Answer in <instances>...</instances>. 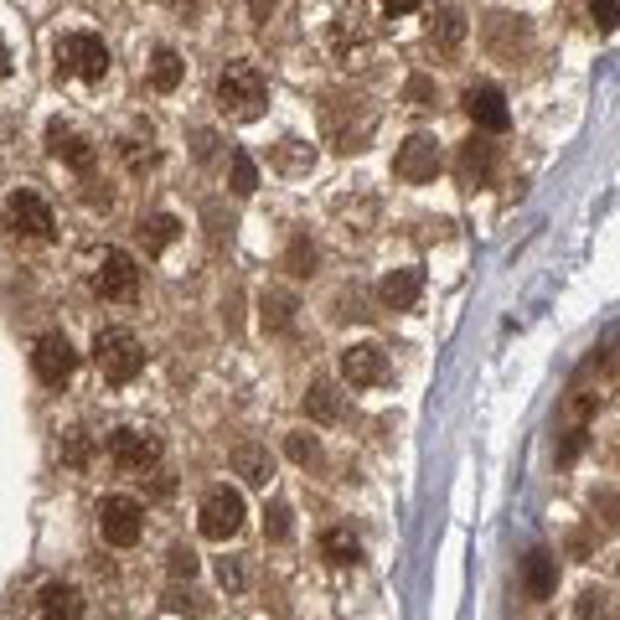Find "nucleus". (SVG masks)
Masks as SVG:
<instances>
[{"label": "nucleus", "mask_w": 620, "mask_h": 620, "mask_svg": "<svg viewBox=\"0 0 620 620\" xmlns=\"http://www.w3.org/2000/svg\"><path fill=\"white\" fill-rule=\"evenodd\" d=\"M295 295H285V290H274V295H264V331H290L295 326Z\"/></svg>", "instance_id": "5701e85b"}, {"label": "nucleus", "mask_w": 620, "mask_h": 620, "mask_svg": "<svg viewBox=\"0 0 620 620\" xmlns=\"http://www.w3.org/2000/svg\"><path fill=\"white\" fill-rule=\"evenodd\" d=\"M176 233H181V223H176L171 212H150L145 223H140V238H145L150 254H166V248L176 243Z\"/></svg>", "instance_id": "6ab92c4d"}, {"label": "nucleus", "mask_w": 620, "mask_h": 620, "mask_svg": "<svg viewBox=\"0 0 620 620\" xmlns=\"http://www.w3.org/2000/svg\"><path fill=\"white\" fill-rule=\"evenodd\" d=\"M589 16H595V26H600V31L620 26V0H589Z\"/></svg>", "instance_id": "c756f323"}, {"label": "nucleus", "mask_w": 620, "mask_h": 620, "mask_svg": "<svg viewBox=\"0 0 620 620\" xmlns=\"http://www.w3.org/2000/svg\"><path fill=\"white\" fill-rule=\"evenodd\" d=\"M233 471H238L248 486H269V476H274V455H269L264 445H254V440H243V445H233Z\"/></svg>", "instance_id": "f3484780"}, {"label": "nucleus", "mask_w": 620, "mask_h": 620, "mask_svg": "<svg viewBox=\"0 0 620 620\" xmlns=\"http://www.w3.org/2000/svg\"><path fill=\"white\" fill-rule=\"evenodd\" d=\"M434 37H440L445 47H455V42L465 37V26H460V16H455V11H440V16H434Z\"/></svg>", "instance_id": "cd10ccee"}, {"label": "nucleus", "mask_w": 620, "mask_h": 620, "mask_svg": "<svg viewBox=\"0 0 620 620\" xmlns=\"http://www.w3.org/2000/svg\"><path fill=\"white\" fill-rule=\"evenodd\" d=\"M62 455H68V465H83V460H88V434L73 429V434H68V450H62Z\"/></svg>", "instance_id": "72a5a7b5"}, {"label": "nucleus", "mask_w": 620, "mask_h": 620, "mask_svg": "<svg viewBox=\"0 0 620 620\" xmlns=\"http://www.w3.org/2000/svg\"><path fill=\"white\" fill-rule=\"evenodd\" d=\"M11 73V52H6V42H0V78Z\"/></svg>", "instance_id": "58836bf2"}, {"label": "nucleus", "mask_w": 620, "mask_h": 620, "mask_svg": "<svg viewBox=\"0 0 620 620\" xmlns=\"http://www.w3.org/2000/svg\"><path fill=\"white\" fill-rule=\"evenodd\" d=\"M321 553L331 558V564H357V558H362V543L347 533V527H331V533H321Z\"/></svg>", "instance_id": "4be33fe9"}, {"label": "nucleus", "mask_w": 620, "mask_h": 620, "mask_svg": "<svg viewBox=\"0 0 620 620\" xmlns=\"http://www.w3.org/2000/svg\"><path fill=\"white\" fill-rule=\"evenodd\" d=\"M305 414L316 419V424H336V419H341V393H336L331 383H310V393H305Z\"/></svg>", "instance_id": "aec40b11"}, {"label": "nucleus", "mask_w": 620, "mask_h": 620, "mask_svg": "<svg viewBox=\"0 0 620 620\" xmlns=\"http://www.w3.org/2000/svg\"><path fill=\"white\" fill-rule=\"evenodd\" d=\"M93 362H99V372L109 383H135L140 367H145V347L135 331L124 326H104L99 336H93Z\"/></svg>", "instance_id": "f03ea898"}, {"label": "nucleus", "mask_w": 620, "mask_h": 620, "mask_svg": "<svg viewBox=\"0 0 620 620\" xmlns=\"http://www.w3.org/2000/svg\"><path fill=\"white\" fill-rule=\"evenodd\" d=\"M290 533H295L290 507H285V502H269V512H264V538H269V543H285Z\"/></svg>", "instance_id": "393cba45"}, {"label": "nucleus", "mask_w": 620, "mask_h": 620, "mask_svg": "<svg viewBox=\"0 0 620 620\" xmlns=\"http://www.w3.org/2000/svg\"><path fill=\"white\" fill-rule=\"evenodd\" d=\"M584 450V429H569V440L558 445V465H574V455Z\"/></svg>", "instance_id": "f704fd0d"}, {"label": "nucleus", "mask_w": 620, "mask_h": 620, "mask_svg": "<svg viewBox=\"0 0 620 620\" xmlns=\"http://www.w3.org/2000/svg\"><path fill=\"white\" fill-rule=\"evenodd\" d=\"M181 73H186V62H181L171 47H155V57H150V83L161 88V93H171V88L181 83Z\"/></svg>", "instance_id": "412c9836"}, {"label": "nucleus", "mask_w": 620, "mask_h": 620, "mask_svg": "<svg viewBox=\"0 0 620 620\" xmlns=\"http://www.w3.org/2000/svg\"><path fill=\"white\" fill-rule=\"evenodd\" d=\"M341 378L352 388H378L388 378V352L378 341H362V347H347L341 352Z\"/></svg>", "instance_id": "9d476101"}, {"label": "nucleus", "mask_w": 620, "mask_h": 620, "mask_svg": "<svg viewBox=\"0 0 620 620\" xmlns=\"http://www.w3.org/2000/svg\"><path fill=\"white\" fill-rule=\"evenodd\" d=\"M393 171L403 181H434V171H440V150H434L429 135H409L393 155Z\"/></svg>", "instance_id": "f8f14e48"}, {"label": "nucleus", "mask_w": 620, "mask_h": 620, "mask_svg": "<svg viewBox=\"0 0 620 620\" xmlns=\"http://www.w3.org/2000/svg\"><path fill=\"white\" fill-rule=\"evenodd\" d=\"M321 455V445H316V434H290V460H316Z\"/></svg>", "instance_id": "2f4dec72"}, {"label": "nucleus", "mask_w": 620, "mask_h": 620, "mask_svg": "<svg viewBox=\"0 0 620 620\" xmlns=\"http://www.w3.org/2000/svg\"><path fill=\"white\" fill-rule=\"evenodd\" d=\"M228 171H233V192H238V197H248V192L259 186V166H254V155H248V150H233Z\"/></svg>", "instance_id": "b1692460"}, {"label": "nucleus", "mask_w": 620, "mask_h": 620, "mask_svg": "<svg viewBox=\"0 0 620 620\" xmlns=\"http://www.w3.org/2000/svg\"><path fill=\"white\" fill-rule=\"evenodd\" d=\"M47 150L57 155V161H68L73 171H93V161H99V150H93L78 130H68V124H52L47 130Z\"/></svg>", "instance_id": "4468645a"}, {"label": "nucleus", "mask_w": 620, "mask_h": 620, "mask_svg": "<svg viewBox=\"0 0 620 620\" xmlns=\"http://www.w3.org/2000/svg\"><path fill=\"white\" fill-rule=\"evenodd\" d=\"M171 574H176V579H192V574H197V553L186 548V543L171 548Z\"/></svg>", "instance_id": "7c9ffc66"}, {"label": "nucleus", "mask_w": 620, "mask_h": 620, "mask_svg": "<svg viewBox=\"0 0 620 620\" xmlns=\"http://www.w3.org/2000/svg\"><path fill=\"white\" fill-rule=\"evenodd\" d=\"M197 527H202V538L228 543L238 527H243V496L233 486H212L202 496V507H197Z\"/></svg>", "instance_id": "20e7f679"}, {"label": "nucleus", "mask_w": 620, "mask_h": 620, "mask_svg": "<svg viewBox=\"0 0 620 620\" xmlns=\"http://www.w3.org/2000/svg\"><path fill=\"white\" fill-rule=\"evenodd\" d=\"M310 161H316V155H310V145H300V140L279 145V171H310Z\"/></svg>", "instance_id": "bb28decb"}, {"label": "nucleus", "mask_w": 620, "mask_h": 620, "mask_svg": "<svg viewBox=\"0 0 620 620\" xmlns=\"http://www.w3.org/2000/svg\"><path fill=\"white\" fill-rule=\"evenodd\" d=\"M285 264H290V274H310V269H316V248H310L305 238H295V243H290V259H285Z\"/></svg>", "instance_id": "c85d7f7f"}, {"label": "nucleus", "mask_w": 620, "mask_h": 620, "mask_svg": "<svg viewBox=\"0 0 620 620\" xmlns=\"http://www.w3.org/2000/svg\"><path fill=\"white\" fill-rule=\"evenodd\" d=\"M212 145H217V140H212V135L202 130V135H197V155H202V161H207V155H212Z\"/></svg>", "instance_id": "4c0bfd02"}, {"label": "nucleus", "mask_w": 620, "mask_h": 620, "mask_svg": "<svg viewBox=\"0 0 620 620\" xmlns=\"http://www.w3.org/2000/svg\"><path fill=\"white\" fill-rule=\"evenodd\" d=\"M93 290H99L104 300H135V290H140V269H135V259L124 254V248H104L99 274H93Z\"/></svg>", "instance_id": "1a4fd4ad"}, {"label": "nucleus", "mask_w": 620, "mask_h": 620, "mask_svg": "<svg viewBox=\"0 0 620 620\" xmlns=\"http://www.w3.org/2000/svg\"><path fill=\"white\" fill-rule=\"evenodd\" d=\"M419 6H424V0H383V16H409Z\"/></svg>", "instance_id": "e433bc0d"}, {"label": "nucleus", "mask_w": 620, "mask_h": 620, "mask_svg": "<svg viewBox=\"0 0 620 620\" xmlns=\"http://www.w3.org/2000/svg\"><path fill=\"white\" fill-rule=\"evenodd\" d=\"M419 290H424V274H419V269H393V274H383L378 300H383L388 310H414Z\"/></svg>", "instance_id": "dca6fc26"}, {"label": "nucleus", "mask_w": 620, "mask_h": 620, "mask_svg": "<svg viewBox=\"0 0 620 620\" xmlns=\"http://www.w3.org/2000/svg\"><path fill=\"white\" fill-rule=\"evenodd\" d=\"M31 372L47 383V388H62L78 372V352H73V341L62 336V331H47L37 336V347H31Z\"/></svg>", "instance_id": "423d86ee"}, {"label": "nucleus", "mask_w": 620, "mask_h": 620, "mask_svg": "<svg viewBox=\"0 0 620 620\" xmlns=\"http://www.w3.org/2000/svg\"><path fill=\"white\" fill-rule=\"evenodd\" d=\"M57 73H73V78L99 83L109 73V47L93 37V31H68V37L57 42Z\"/></svg>", "instance_id": "7ed1b4c3"}, {"label": "nucleus", "mask_w": 620, "mask_h": 620, "mask_svg": "<svg viewBox=\"0 0 620 620\" xmlns=\"http://www.w3.org/2000/svg\"><path fill=\"white\" fill-rule=\"evenodd\" d=\"M522 589L533 600H548L553 589H558V558L548 548H533V553L522 558Z\"/></svg>", "instance_id": "2eb2a0df"}, {"label": "nucleus", "mask_w": 620, "mask_h": 620, "mask_svg": "<svg viewBox=\"0 0 620 620\" xmlns=\"http://www.w3.org/2000/svg\"><path fill=\"white\" fill-rule=\"evenodd\" d=\"M37 620H83V595L68 579H47L37 589Z\"/></svg>", "instance_id": "ddd939ff"}, {"label": "nucleus", "mask_w": 620, "mask_h": 620, "mask_svg": "<svg viewBox=\"0 0 620 620\" xmlns=\"http://www.w3.org/2000/svg\"><path fill=\"white\" fill-rule=\"evenodd\" d=\"M579 620H615L605 589H584V595H579Z\"/></svg>", "instance_id": "a878e982"}, {"label": "nucleus", "mask_w": 620, "mask_h": 620, "mask_svg": "<svg viewBox=\"0 0 620 620\" xmlns=\"http://www.w3.org/2000/svg\"><path fill=\"white\" fill-rule=\"evenodd\" d=\"M409 99H414L419 109H429V99H434V83H429V78H409Z\"/></svg>", "instance_id": "c9c22d12"}, {"label": "nucleus", "mask_w": 620, "mask_h": 620, "mask_svg": "<svg viewBox=\"0 0 620 620\" xmlns=\"http://www.w3.org/2000/svg\"><path fill=\"white\" fill-rule=\"evenodd\" d=\"M6 228H11L16 238H37V243H47V238L57 233L52 207H47L37 192H16V197H6Z\"/></svg>", "instance_id": "6e6552de"}, {"label": "nucleus", "mask_w": 620, "mask_h": 620, "mask_svg": "<svg viewBox=\"0 0 620 620\" xmlns=\"http://www.w3.org/2000/svg\"><path fill=\"white\" fill-rule=\"evenodd\" d=\"M217 579H223V589H243V564L238 558H223V564H217Z\"/></svg>", "instance_id": "473e14b6"}, {"label": "nucleus", "mask_w": 620, "mask_h": 620, "mask_svg": "<svg viewBox=\"0 0 620 620\" xmlns=\"http://www.w3.org/2000/svg\"><path fill=\"white\" fill-rule=\"evenodd\" d=\"M465 114L476 119V130H491V135H502L512 124L507 99H502V88H496V83H471V88H465Z\"/></svg>", "instance_id": "9b49d317"}, {"label": "nucleus", "mask_w": 620, "mask_h": 620, "mask_svg": "<svg viewBox=\"0 0 620 620\" xmlns=\"http://www.w3.org/2000/svg\"><path fill=\"white\" fill-rule=\"evenodd\" d=\"M109 460L119 465V471H150V465L161 460V440H155L150 429L124 424V429L109 434Z\"/></svg>", "instance_id": "0eeeda50"}, {"label": "nucleus", "mask_w": 620, "mask_h": 620, "mask_svg": "<svg viewBox=\"0 0 620 620\" xmlns=\"http://www.w3.org/2000/svg\"><path fill=\"white\" fill-rule=\"evenodd\" d=\"M217 104H223V114L238 119V124L259 119L264 104H269V83H264V73L254 68V62H228V68L217 73Z\"/></svg>", "instance_id": "f257e3e1"}, {"label": "nucleus", "mask_w": 620, "mask_h": 620, "mask_svg": "<svg viewBox=\"0 0 620 620\" xmlns=\"http://www.w3.org/2000/svg\"><path fill=\"white\" fill-rule=\"evenodd\" d=\"M491 171H496V155H491V145H486V140L460 145V181H465V186H486V181H491Z\"/></svg>", "instance_id": "a211bd4d"}, {"label": "nucleus", "mask_w": 620, "mask_h": 620, "mask_svg": "<svg viewBox=\"0 0 620 620\" xmlns=\"http://www.w3.org/2000/svg\"><path fill=\"white\" fill-rule=\"evenodd\" d=\"M93 517H99L104 543H114V548H135L140 533H145V507L135 502V496H104Z\"/></svg>", "instance_id": "39448f33"}]
</instances>
